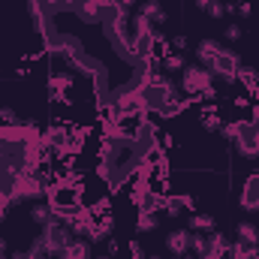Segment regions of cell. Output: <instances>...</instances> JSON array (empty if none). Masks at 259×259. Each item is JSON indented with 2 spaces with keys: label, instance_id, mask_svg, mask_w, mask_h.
Segmentation results:
<instances>
[{
  "label": "cell",
  "instance_id": "1",
  "mask_svg": "<svg viewBox=\"0 0 259 259\" xmlns=\"http://www.w3.org/2000/svg\"><path fill=\"white\" fill-rule=\"evenodd\" d=\"M145 163V151L127 139V142H109L103 139V148H100V172L103 178L109 181L112 190H121L127 184L130 175L139 172V166Z\"/></svg>",
  "mask_w": 259,
  "mask_h": 259
},
{
  "label": "cell",
  "instance_id": "2",
  "mask_svg": "<svg viewBox=\"0 0 259 259\" xmlns=\"http://www.w3.org/2000/svg\"><path fill=\"white\" fill-rule=\"evenodd\" d=\"M139 91H142V100H145V112H157V115H160V109H163L169 100L178 97V88H175L166 75H160V72H154V69L145 72Z\"/></svg>",
  "mask_w": 259,
  "mask_h": 259
},
{
  "label": "cell",
  "instance_id": "3",
  "mask_svg": "<svg viewBox=\"0 0 259 259\" xmlns=\"http://www.w3.org/2000/svg\"><path fill=\"white\" fill-rule=\"evenodd\" d=\"M39 235H42V241H46V253H49L52 259L58 256V250H61V247H66V244L75 238V235L69 232V226H66L64 220H58V217H55V220H49V223L42 226V232H39Z\"/></svg>",
  "mask_w": 259,
  "mask_h": 259
},
{
  "label": "cell",
  "instance_id": "4",
  "mask_svg": "<svg viewBox=\"0 0 259 259\" xmlns=\"http://www.w3.org/2000/svg\"><path fill=\"white\" fill-rule=\"evenodd\" d=\"M235 145H238L241 157H247V160H256V157H259V118H250V121H238Z\"/></svg>",
  "mask_w": 259,
  "mask_h": 259
},
{
  "label": "cell",
  "instance_id": "5",
  "mask_svg": "<svg viewBox=\"0 0 259 259\" xmlns=\"http://www.w3.org/2000/svg\"><path fill=\"white\" fill-rule=\"evenodd\" d=\"M214 84V72L202 64H193V66H184V75H181V88L187 94H202L205 88Z\"/></svg>",
  "mask_w": 259,
  "mask_h": 259
},
{
  "label": "cell",
  "instance_id": "6",
  "mask_svg": "<svg viewBox=\"0 0 259 259\" xmlns=\"http://www.w3.org/2000/svg\"><path fill=\"white\" fill-rule=\"evenodd\" d=\"M217 78H226V81H235L238 78V69H241V58L232 52V49H220L217 52V58L211 61V66H208Z\"/></svg>",
  "mask_w": 259,
  "mask_h": 259
},
{
  "label": "cell",
  "instance_id": "7",
  "mask_svg": "<svg viewBox=\"0 0 259 259\" xmlns=\"http://www.w3.org/2000/svg\"><path fill=\"white\" fill-rule=\"evenodd\" d=\"M55 259H94V250H91V241L88 238H72L66 247L58 250Z\"/></svg>",
  "mask_w": 259,
  "mask_h": 259
},
{
  "label": "cell",
  "instance_id": "8",
  "mask_svg": "<svg viewBox=\"0 0 259 259\" xmlns=\"http://www.w3.org/2000/svg\"><path fill=\"white\" fill-rule=\"evenodd\" d=\"M166 250H169L172 256L190 253V232H187V229H172V232L166 235Z\"/></svg>",
  "mask_w": 259,
  "mask_h": 259
},
{
  "label": "cell",
  "instance_id": "9",
  "mask_svg": "<svg viewBox=\"0 0 259 259\" xmlns=\"http://www.w3.org/2000/svg\"><path fill=\"white\" fill-rule=\"evenodd\" d=\"M241 208L259 211V172L250 175V178L244 181V187H241Z\"/></svg>",
  "mask_w": 259,
  "mask_h": 259
},
{
  "label": "cell",
  "instance_id": "10",
  "mask_svg": "<svg viewBox=\"0 0 259 259\" xmlns=\"http://www.w3.org/2000/svg\"><path fill=\"white\" fill-rule=\"evenodd\" d=\"M72 88V75L69 72H58V75H52V81H49V97L52 100H66V91Z\"/></svg>",
  "mask_w": 259,
  "mask_h": 259
},
{
  "label": "cell",
  "instance_id": "11",
  "mask_svg": "<svg viewBox=\"0 0 259 259\" xmlns=\"http://www.w3.org/2000/svg\"><path fill=\"white\" fill-rule=\"evenodd\" d=\"M223 46L217 42V39H202L199 46H196V58H199V64L202 66H211V61L217 58V52H220Z\"/></svg>",
  "mask_w": 259,
  "mask_h": 259
},
{
  "label": "cell",
  "instance_id": "12",
  "mask_svg": "<svg viewBox=\"0 0 259 259\" xmlns=\"http://www.w3.org/2000/svg\"><path fill=\"white\" fill-rule=\"evenodd\" d=\"M139 15H145L151 24H163V21H166V9H163L160 0H145L142 9H139Z\"/></svg>",
  "mask_w": 259,
  "mask_h": 259
},
{
  "label": "cell",
  "instance_id": "13",
  "mask_svg": "<svg viewBox=\"0 0 259 259\" xmlns=\"http://www.w3.org/2000/svg\"><path fill=\"white\" fill-rule=\"evenodd\" d=\"M208 253H217V256H226L229 259V238L223 232H208Z\"/></svg>",
  "mask_w": 259,
  "mask_h": 259
},
{
  "label": "cell",
  "instance_id": "14",
  "mask_svg": "<svg viewBox=\"0 0 259 259\" xmlns=\"http://www.w3.org/2000/svg\"><path fill=\"white\" fill-rule=\"evenodd\" d=\"M136 229H139V232H157V229H160V217H157L154 211H145V208H139Z\"/></svg>",
  "mask_w": 259,
  "mask_h": 259
},
{
  "label": "cell",
  "instance_id": "15",
  "mask_svg": "<svg viewBox=\"0 0 259 259\" xmlns=\"http://www.w3.org/2000/svg\"><path fill=\"white\" fill-rule=\"evenodd\" d=\"M229 259H259V247H250L244 241H229Z\"/></svg>",
  "mask_w": 259,
  "mask_h": 259
},
{
  "label": "cell",
  "instance_id": "16",
  "mask_svg": "<svg viewBox=\"0 0 259 259\" xmlns=\"http://www.w3.org/2000/svg\"><path fill=\"white\" fill-rule=\"evenodd\" d=\"M30 220H33L36 226H46L49 220H55L52 205H49V202H36V205H33V211H30Z\"/></svg>",
  "mask_w": 259,
  "mask_h": 259
},
{
  "label": "cell",
  "instance_id": "17",
  "mask_svg": "<svg viewBox=\"0 0 259 259\" xmlns=\"http://www.w3.org/2000/svg\"><path fill=\"white\" fill-rule=\"evenodd\" d=\"M238 241H244L250 247H259V229L253 223H238Z\"/></svg>",
  "mask_w": 259,
  "mask_h": 259
},
{
  "label": "cell",
  "instance_id": "18",
  "mask_svg": "<svg viewBox=\"0 0 259 259\" xmlns=\"http://www.w3.org/2000/svg\"><path fill=\"white\" fill-rule=\"evenodd\" d=\"M238 78H241V84H244L250 94L259 91V72L253 69V66H241V69H238Z\"/></svg>",
  "mask_w": 259,
  "mask_h": 259
},
{
  "label": "cell",
  "instance_id": "19",
  "mask_svg": "<svg viewBox=\"0 0 259 259\" xmlns=\"http://www.w3.org/2000/svg\"><path fill=\"white\" fill-rule=\"evenodd\" d=\"M184 55H181V52H166V55H163V69H166V72H178V69H184Z\"/></svg>",
  "mask_w": 259,
  "mask_h": 259
},
{
  "label": "cell",
  "instance_id": "20",
  "mask_svg": "<svg viewBox=\"0 0 259 259\" xmlns=\"http://www.w3.org/2000/svg\"><path fill=\"white\" fill-rule=\"evenodd\" d=\"M142 208L157 214V211H163V208H166V196L160 193V190H154V187H151V193H148V199H145V205H142Z\"/></svg>",
  "mask_w": 259,
  "mask_h": 259
},
{
  "label": "cell",
  "instance_id": "21",
  "mask_svg": "<svg viewBox=\"0 0 259 259\" xmlns=\"http://www.w3.org/2000/svg\"><path fill=\"white\" fill-rule=\"evenodd\" d=\"M190 226H193V232H214V217L211 214H193V220H190Z\"/></svg>",
  "mask_w": 259,
  "mask_h": 259
},
{
  "label": "cell",
  "instance_id": "22",
  "mask_svg": "<svg viewBox=\"0 0 259 259\" xmlns=\"http://www.w3.org/2000/svg\"><path fill=\"white\" fill-rule=\"evenodd\" d=\"M199 124H202V130H220L223 127V118H220L214 109H205L202 118H199Z\"/></svg>",
  "mask_w": 259,
  "mask_h": 259
},
{
  "label": "cell",
  "instance_id": "23",
  "mask_svg": "<svg viewBox=\"0 0 259 259\" xmlns=\"http://www.w3.org/2000/svg\"><path fill=\"white\" fill-rule=\"evenodd\" d=\"M130 24H133V33H154V24H151L145 15H139V12L133 15V21H130Z\"/></svg>",
  "mask_w": 259,
  "mask_h": 259
},
{
  "label": "cell",
  "instance_id": "24",
  "mask_svg": "<svg viewBox=\"0 0 259 259\" xmlns=\"http://www.w3.org/2000/svg\"><path fill=\"white\" fill-rule=\"evenodd\" d=\"M184 106H187V103H184V100H178V97H175V100H169V103H166V106H163V109H160V115H163V118H175V115H178V112H184Z\"/></svg>",
  "mask_w": 259,
  "mask_h": 259
},
{
  "label": "cell",
  "instance_id": "25",
  "mask_svg": "<svg viewBox=\"0 0 259 259\" xmlns=\"http://www.w3.org/2000/svg\"><path fill=\"white\" fill-rule=\"evenodd\" d=\"M163 211H166L169 217H178V214L184 211V205L178 202V196H166V208H163Z\"/></svg>",
  "mask_w": 259,
  "mask_h": 259
},
{
  "label": "cell",
  "instance_id": "26",
  "mask_svg": "<svg viewBox=\"0 0 259 259\" xmlns=\"http://www.w3.org/2000/svg\"><path fill=\"white\" fill-rule=\"evenodd\" d=\"M208 15H211V18H223V15H226V3H220V0H211V6H208Z\"/></svg>",
  "mask_w": 259,
  "mask_h": 259
},
{
  "label": "cell",
  "instance_id": "27",
  "mask_svg": "<svg viewBox=\"0 0 259 259\" xmlns=\"http://www.w3.org/2000/svg\"><path fill=\"white\" fill-rule=\"evenodd\" d=\"M0 121H3V124H18V115H15L9 106H0Z\"/></svg>",
  "mask_w": 259,
  "mask_h": 259
},
{
  "label": "cell",
  "instance_id": "28",
  "mask_svg": "<svg viewBox=\"0 0 259 259\" xmlns=\"http://www.w3.org/2000/svg\"><path fill=\"white\" fill-rule=\"evenodd\" d=\"M226 39H229V42H238V39H241V24H229V27H226Z\"/></svg>",
  "mask_w": 259,
  "mask_h": 259
},
{
  "label": "cell",
  "instance_id": "29",
  "mask_svg": "<svg viewBox=\"0 0 259 259\" xmlns=\"http://www.w3.org/2000/svg\"><path fill=\"white\" fill-rule=\"evenodd\" d=\"M169 46H172V52H184L187 49V36H172Z\"/></svg>",
  "mask_w": 259,
  "mask_h": 259
},
{
  "label": "cell",
  "instance_id": "30",
  "mask_svg": "<svg viewBox=\"0 0 259 259\" xmlns=\"http://www.w3.org/2000/svg\"><path fill=\"white\" fill-rule=\"evenodd\" d=\"M220 133H223V139L235 142V133H238V124H223V127H220Z\"/></svg>",
  "mask_w": 259,
  "mask_h": 259
},
{
  "label": "cell",
  "instance_id": "31",
  "mask_svg": "<svg viewBox=\"0 0 259 259\" xmlns=\"http://www.w3.org/2000/svg\"><path fill=\"white\" fill-rule=\"evenodd\" d=\"M9 205H12V199H9V196H6L3 190H0V220L6 217V211H9Z\"/></svg>",
  "mask_w": 259,
  "mask_h": 259
},
{
  "label": "cell",
  "instance_id": "32",
  "mask_svg": "<svg viewBox=\"0 0 259 259\" xmlns=\"http://www.w3.org/2000/svg\"><path fill=\"white\" fill-rule=\"evenodd\" d=\"M130 256H133V259H145L142 247H139V241H130Z\"/></svg>",
  "mask_w": 259,
  "mask_h": 259
},
{
  "label": "cell",
  "instance_id": "33",
  "mask_svg": "<svg viewBox=\"0 0 259 259\" xmlns=\"http://www.w3.org/2000/svg\"><path fill=\"white\" fill-rule=\"evenodd\" d=\"M178 202H181L184 208H193V205H196V202H193V196H190V193H181V196H178Z\"/></svg>",
  "mask_w": 259,
  "mask_h": 259
},
{
  "label": "cell",
  "instance_id": "34",
  "mask_svg": "<svg viewBox=\"0 0 259 259\" xmlns=\"http://www.w3.org/2000/svg\"><path fill=\"white\" fill-rule=\"evenodd\" d=\"M118 6L127 12V9H133V6H136V0H118Z\"/></svg>",
  "mask_w": 259,
  "mask_h": 259
},
{
  "label": "cell",
  "instance_id": "35",
  "mask_svg": "<svg viewBox=\"0 0 259 259\" xmlns=\"http://www.w3.org/2000/svg\"><path fill=\"white\" fill-rule=\"evenodd\" d=\"M0 259H9L6 256V238H3V235H0Z\"/></svg>",
  "mask_w": 259,
  "mask_h": 259
},
{
  "label": "cell",
  "instance_id": "36",
  "mask_svg": "<svg viewBox=\"0 0 259 259\" xmlns=\"http://www.w3.org/2000/svg\"><path fill=\"white\" fill-rule=\"evenodd\" d=\"M9 259H30V256H27V250H18V253H12Z\"/></svg>",
  "mask_w": 259,
  "mask_h": 259
},
{
  "label": "cell",
  "instance_id": "37",
  "mask_svg": "<svg viewBox=\"0 0 259 259\" xmlns=\"http://www.w3.org/2000/svg\"><path fill=\"white\" fill-rule=\"evenodd\" d=\"M196 6H199V9H208V6H211V0H196Z\"/></svg>",
  "mask_w": 259,
  "mask_h": 259
},
{
  "label": "cell",
  "instance_id": "38",
  "mask_svg": "<svg viewBox=\"0 0 259 259\" xmlns=\"http://www.w3.org/2000/svg\"><path fill=\"white\" fill-rule=\"evenodd\" d=\"M178 259H199V256H190V253H184V256H178Z\"/></svg>",
  "mask_w": 259,
  "mask_h": 259
},
{
  "label": "cell",
  "instance_id": "39",
  "mask_svg": "<svg viewBox=\"0 0 259 259\" xmlns=\"http://www.w3.org/2000/svg\"><path fill=\"white\" fill-rule=\"evenodd\" d=\"M97 259H115V256H112V253H109V256H97Z\"/></svg>",
  "mask_w": 259,
  "mask_h": 259
},
{
  "label": "cell",
  "instance_id": "40",
  "mask_svg": "<svg viewBox=\"0 0 259 259\" xmlns=\"http://www.w3.org/2000/svg\"><path fill=\"white\" fill-rule=\"evenodd\" d=\"M42 259H52V256H42Z\"/></svg>",
  "mask_w": 259,
  "mask_h": 259
}]
</instances>
